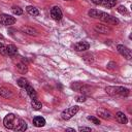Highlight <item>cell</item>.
Returning <instances> with one entry per match:
<instances>
[{
  "mask_svg": "<svg viewBox=\"0 0 132 132\" xmlns=\"http://www.w3.org/2000/svg\"><path fill=\"white\" fill-rule=\"evenodd\" d=\"M105 92L110 95V96H121V97H126L129 94V90L124 87H119V86H108L105 88Z\"/></svg>",
  "mask_w": 132,
  "mask_h": 132,
  "instance_id": "obj_1",
  "label": "cell"
},
{
  "mask_svg": "<svg viewBox=\"0 0 132 132\" xmlns=\"http://www.w3.org/2000/svg\"><path fill=\"white\" fill-rule=\"evenodd\" d=\"M20 122V118H18L15 114L13 113H8L5 116V118L3 119V124H4V127L7 128V129H10V130H14L15 127L18 126Z\"/></svg>",
  "mask_w": 132,
  "mask_h": 132,
  "instance_id": "obj_2",
  "label": "cell"
},
{
  "mask_svg": "<svg viewBox=\"0 0 132 132\" xmlns=\"http://www.w3.org/2000/svg\"><path fill=\"white\" fill-rule=\"evenodd\" d=\"M78 110H79V107H78V106H76V105L71 106V107H69V108H67V109H65V110L62 111L61 118H62L63 120H69V119H71L74 114H76Z\"/></svg>",
  "mask_w": 132,
  "mask_h": 132,
  "instance_id": "obj_3",
  "label": "cell"
},
{
  "mask_svg": "<svg viewBox=\"0 0 132 132\" xmlns=\"http://www.w3.org/2000/svg\"><path fill=\"white\" fill-rule=\"evenodd\" d=\"M98 19H100L101 21H103V22H105L107 24H111V25H118L119 24V20L116 16H112L110 14H107L106 12H103V11L100 12Z\"/></svg>",
  "mask_w": 132,
  "mask_h": 132,
  "instance_id": "obj_4",
  "label": "cell"
},
{
  "mask_svg": "<svg viewBox=\"0 0 132 132\" xmlns=\"http://www.w3.org/2000/svg\"><path fill=\"white\" fill-rule=\"evenodd\" d=\"M14 23H15V18L14 16H11V15L6 14V13H1L0 14V24L1 25L10 26V25H13Z\"/></svg>",
  "mask_w": 132,
  "mask_h": 132,
  "instance_id": "obj_5",
  "label": "cell"
},
{
  "mask_svg": "<svg viewBox=\"0 0 132 132\" xmlns=\"http://www.w3.org/2000/svg\"><path fill=\"white\" fill-rule=\"evenodd\" d=\"M117 50H118V52H119L124 58H126V59H128V60L132 58L131 50H129L127 46H125V45H123V44H119V45L117 46Z\"/></svg>",
  "mask_w": 132,
  "mask_h": 132,
  "instance_id": "obj_6",
  "label": "cell"
},
{
  "mask_svg": "<svg viewBox=\"0 0 132 132\" xmlns=\"http://www.w3.org/2000/svg\"><path fill=\"white\" fill-rule=\"evenodd\" d=\"M51 16L55 21H60L62 19V10L58 6H54L51 9Z\"/></svg>",
  "mask_w": 132,
  "mask_h": 132,
  "instance_id": "obj_7",
  "label": "cell"
},
{
  "mask_svg": "<svg viewBox=\"0 0 132 132\" xmlns=\"http://www.w3.org/2000/svg\"><path fill=\"white\" fill-rule=\"evenodd\" d=\"M94 29L96 32L98 33H101V34H107L109 32H111V29L106 26V25H103V24H97L94 26Z\"/></svg>",
  "mask_w": 132,
  "mask_h": 132,
  "instance_id": "obj_8",
  "label": "cell"
},
{
  "mask_svg": "<svg viewBox=\"0 0 132 132\" xmlns=\"http://www.w3.org/2000/svg\"><path fill=\"white\" fill-rule=\"evenodd\" d=\"M89 47H90V44L87 41H78L74 44V50L77 52L87 51V50H89Z\"/></svg>",
  "mask_w": 132,
  "mask_h": 132,
  "instance_id": "obj_9",
  "label": "cell"
},
{
  "mask_svg": "<svg viewBox=\"0 0 132 132\" xmlns=\"http://www.w3.org/2000/svg\"><path fill=\"white\" fill-rule=\"evenodd\" d=\"M21 31L27 35H30V36H36L37 35V31L32 28V27H28V26H25V27H22L21 28Z\"/></svg>",
  "mask_w": 132,
  "mask_h": 132,
  "instance_id": "obj_10",
  "label": "cell"
},
{
  "mask_svg": "<svg viewBox=\"0 0 132 132\" xmlns=\"http://www.w3.org/2000/svg\"><path fill=\"white\" fill-rule=\"evenodd\" d=\"M0 96H2L3 98H11L13 97V94L10 90H8L5 87H1L0 88Z\"/></svg>",
  "mask_w": 132,
  "mask_h": 132,
  "instance_id": "obj_11",
  "label": "cell"
},
{
  "mask_svg": "<svg viewBox=\"0 0 132 132\" xmlns=\"http://www.w3.org/2000/svg\"><path fill=\"white\" fill-rule=\"evenodd\" d=\"M116 119L121 124H127V122H128V119H127L126 114L124 112H122V111H118L116 113Z\"/></svg>",
  "mask_w": 132,
  "mask_h": 132,
  "instance_id": "obj_12",
  "label": "cell"
},
{
  "mask_svg": "<svg viewBox=\"0 0 132 132\" xmlns=\"http://www.w3.org/2000/svg\"><path fill=\"white\" fill-rule=\"evenodd\" d=\"M16 70L21 73V74H25V73H27V71H28V66H27V64H25L24 62H20V63H16Z\"/></svg>",
  "mask_w": 132,
  "mask_h": 132,
  "instance_id": "obj_13",
  "label": "cell"
},
{
  "mask_svg": "<svg viewBox=\"0 0 132 132\" xmlns=\"http://www.w3.org/2000/svg\"><path fill=\"white\" fill-rule=\"evenodd\" d=\"M33 125L35 127H43L45 125V120L42 117H35L33 119Z\"/></svg>",
  "mask_w": 132,
  "mask_h": 132,
  "instance_id": "obj_14",
  "label": "cell"
},
{
  "mask_svg": "<svg viewBox=\"0 0 132 132\" xmlns=\"http://www.w3.org/2000/svg\"><path fill=\"white\" fill-rule=\"evenodd\" d=\"M97 114H98L100 118L105 119V120L111 119V113H110L109 111L105 110V109H98V110H97Z\"/></svg>",
  "mask_w": 132,
  "mask_h": 132,
  "instance_id": "obj_15",
  "label": "cell"
},
{
  "mask_svg": "<svg viewBox=\"0 0 132 132\" xmlns=\"http://www.w3.org/2000/svg\"><path fill=\"white\" fill-rule=\"evenodd\" d=\"M25 90H26L27 94L30 96V98H31V99H36V98H37V94H36V91L33 89V87H31V86L29 85V86H27V87L25 88Z\"/></svg>",
  "mask_w": 132,
  "mask_h": 132,
  "instance_id": "obj_16",
  "label": "cell"
},
{
  "mask_svg": "<svg viewBox=\"0 0 132 132\" xmlns=\"http://www.w3.org/2000/svg\"><path fill=\"white\" fill-rule=\"evenodd\" d=\"M6 48H7V55H9V56H11V57H13V56H15V55L18 54V48H16V46L13 45V44L7 45Z\"/></svg>",
  "mask_w": 132,
  "mask_h": 132,
  "instance_id": "obj_17",
  "label": "cell"
},
{
  "mask_svg": "<svg viewBox=\"0 0 132 132\" xmlns=\"http://www.w3.org/2000/svg\"><path fill=\"white\" fill-rule=\"evenodd\" d=\"M26 129H27V123H26L24 120L20 119V122H19L18 126L15 127L14 131H20V132H22V131H25Z\"/></svg>",
  "mask_w": 132,
  "mask_h": 132,
  "instance_id": "obj_18",
  "label": "cell"
},
{
  "mask_svg": "<svg viewBox=\"0 0 132 132\" xmlns=\"http://www.w3.org/2000/svg\"><path fill=\"white\" fill-rule=\"evenodd\" d=\"M31 106H32V108L35 109V110H40V109L42 108V104H41L40 101L37 100V98H36V99H32V101H31Z\"/></svg>",
  "mask_w": 132,
  "mask_h": 132,
  "instance_id": "obj_19",
  "label": "cell"
},
{
  "mask_svg": "<svg viewBox=\"0 0 132 132\" xmlns=\"http://www.w3.org/2000/svg\"><path fill=\"white\" fill-rule=\"evenodd\" d=\"M101 4H102L104 7L111 8V7L116 6V4H117V0H102Z\"/></svg>",
  "mask_w": 132,
  "mask_h": 132,
  "instance_id": "obj_20",
  "label": "cell"
},
{
  "mask_svg": "<svg viewBox=\"0 0 132 132\" xmlns=\"http://www.w3.org/2000/svg\"><path fill=\"white\" fill-rule=\"evenodd\" d=\"M26 10H27V12H28L29 14H31V15H33V16H36V15L39 14L38 9H37L36 7H34V6H27V7H26Z\"/></svg>",
  "mask_w": 132,
  "mask_h": 132,
  "instance_id": "obj_21",
  "label": "cell"
},
{
  "mask_svg": "<svg viewBox=\"0 0 132 132\" xmlns=\"http://www.w3.org/2000/svg\"><path fill=\"white\" fill-rule=\"evenodd\" d=\"M18 85H19V87H21V88H26L27 86H29V81L25 78V77H21V78H19L18 79Z\"/></svg>",
  "mask_w": 132,
  "mask_h": 132,
  "instance_id": "obj_22",
  "label": "cell"
},
{
  "mask_svg": "<svg viewBox=\"0 0 132 132\" xmlns=\"http://www.w3.org/2000/svg\"><path fill=\"white\" fill-rule=\"evenodd\" d=\"M82 86H84V82H80V81H75V82H72V84H71V89H72V90H74V91L79 92Z\"/></svg>",
  "mask_w": 132,
  "mask_h": 132,
  "instance_id": "obj_23",
  "label": "cell"
},
{
  "mask_svg": "<svg viewBox=\"0 0 132 132\" xmlns=\"http://www.w3.org/2000/svg\"><path fill=\"white\" fill-rule=\"evenodd\" d=\"M100 10H97V9H91V10H89V12H88V14H89V16H91V18H94V19H98L99 18V14H100Z\"/></svg>",
  "mask_w": 132,
  "mask_h": 132,
  "instance_id": "obj_24",
  "label": "cell"
},
{
  "mask_svg": "<svg viewBox=\"0 0 132 132\" xmlns=\"http://www.w3.org/2000/svg\"><path fill=\"white\" fill-rule=\"evenodd\" d=\"M11 11H12V13L15 14V15H21V14L23 13V9L20 8L19 6H13V7L11 8Z\"/></svg>",
  "mask_w": 132,
  "mask_h": 132,
  "instance_id": "obj_25",
  "label": "cell"
},
{
  "mask_svg": "<svg viewBox=\"0 0 132 132\" xmlns=\"http://www.w3.org/2000/svg\"><path fill=\"white\" fill-rule=\"evenodd\" d=\"M117 10H118V12H120L121 14H128V13H129L128 10H127V8H126L124 5H120V6L117 8Z\"/></svg>",
  "mask_w": 132,
  "mask_h": 132,
  "instance_id": "obj_26",
  "label": "cell"
},
{
  "mask_svg": "<svg viewBox=\"0 0 132 132\" xmlns=\"http://www.w3.org/2000/svg\"><path fill=\"white\" fill-rule=\"evenodd\" d=\"M0 54L2 56H6L7 55V48L3 43H0Z\"/></svg>",
  "mask_w": 132,
  "mask_h": 132,
  "instance_id": "obj_27",
  "label": "cell"
},
{
  "mask_svg": "<svg viewBox=\"0 0 132 132\" xmlns=\"http://www.w3.org/2000/svg\"><path fill=\"white\" fill-rule=\"evenodd\" d=\"M88 120H90L93 124H95V125H99L100 124V121H99V119H97V118H95V117H92V116H89L88 117Z\"/></svg>",
  "mask_w": 132,
  "mask_h": 132,
  "instance_id": "obj_28",
  "label": "cell"
},
{
  "mask_svg": "<svg viewBox=\"0 0 132 132\" xmlns=\"http://www.w3.org/2000/svg\"><path fill=\"white\" fill-rule=\"evenodd\" d=\"M75 100L77 102H85L86 101V96H77Z\"/></svg>",
  "mask_w": 132,
  "mask_h": 132,
  "instance_id": "obj_29",
  "label": "cell"
},
{
  "mask_svg": "<svg viewBox=\"0 0 132 132\" xmlns=\"http://www.w3.org/2000/svg\"><path fill=\"white\" fill-rule=\"evenodd\" d=\"M107 68H108V69H114V68H116V63H114V62H110V63H108Z\"/></svg>",
  "mask_w": 132,
  "mask_h": 132,
  "instance_id": "obj_30",
  "label": "cell"
},
{
  "mask_svg": "<svg viewBox=\"0 0 132 132\" xmlns=\"http://www.w3.org/2000/svg\"><path fill=\"white\" fill-rule=\"evenodd\" d=\"M78 131H80V132H82V131H91V128H89V127H79Z\"/></svg>",
  "mask_w": 132,
  "mask_h": 132,
  "instance_id": "obj_31",
  "label": "cell"
},
{
  "mask_svg": "<svg viewBox=\"0 0 132 132\" xmlns=\"http://www.w3.org/2000/svg\"><path fill=\"white\" fill-rule=\"evenodd\" d=\"M92 2H93L94 4H97V5H99V4H101L102 0H92Z\"/></svg>",
  "mask_w": 132,
  "mask_h": 132,
  "instance_id": "obj_32",
  "label": "cell"
},
{
  "mask_svg": "<svg viewBox=\"0 0 132 132\" xmlns=\"http://www.w3.org/2000/svg\"><path fill=\"white\" fill-rule=\"evenodd\" d=\"M66 131H72V132H75V130H74V129H72V128H67V129H66Z\"/></svg>",
  "mask_w": 132,
  "mask_h": 132,
  "instance_id": "obj_33",
  "label": "cell"
},
{
  "mask_svg": "<svg viewBox=\"0 0 132 132\" xmlns=\"http://www.w3.org/2000/svg\"><path fill=\"white\" fill-rule=\"evenodd\" d=\"M0 39H3V36H2L1 34H0Z\"/></svg>",
  "mask_w": 132,
  "mask_h": 132,
  "instance_id": "obj_34",
  "label": "cell"
}]
</instances>
